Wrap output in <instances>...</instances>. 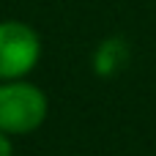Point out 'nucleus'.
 <instances>
[{
    "label": "nucleus",
    "instance_id": "obj_1",
    "mask_svg": "<svg viewBox=\"0 0 156 156\" xmlns=\"http://www.w3.org/2000/svg\"><path fill=\"white\" fill-rule=\"evenodd\" d=\"M49 115L47 93L30 80L0 82V132L14 137L33 134Z\"/></svg>",
    "mask_w": 156,
    "mask_h": 156
},
{
    "label": "nucleus",
    "instance_id": "obj_2",
    "mask_svg": "<svg viewBox=\"0 0 156 156\" xmlns=\"http://www.w3.org/2000/svg\"><path fill=\"white\" fill-rule=\"evenodd\" d=\"M41 33L22 19H0V82L27 80L41 63Z\"/></svg>",
    "mask_w": 156,
    "mask_h": 156
},
{
    "label": "nucleus",
    "instance_id": "obj_3",
    "mask_svg": "<svg viewBox=\"0 0 156 156\" xmlns=\"http://www.w3.org/2000/svg\"><path fill=\"white\" fill-rule=\"evenodd\" d=\"M126 63H129V44L121 36L104 38L93 52V71L99 77H115Z\"/></svg>",
    "mask_w": 156,
    "mask_h": 156
},
{
    "label": "nucleus",
    "instance_id": "obj_4",
    "mask_svg": "<svg viewBox=\"0 0 156 156\" xmlns=\"http://www.w3.org/2000/svg\"><path fill=\"white\" fill-rule=\"evenodd\" d=\"M0 156H14V140L0 132Z\"/></svg>",
    "mask_w": 156,
    "mask_h": 156
}]
</instances>
